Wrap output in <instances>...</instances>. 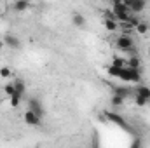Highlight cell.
<instances>
[{
  "label": "cell",
  "instance_id": "21",
  "mask_svg": "<svg viewBox=\"0 0 150 148\" xmlns=\"http://www.w3.org/2000/svg\"><path fill=\"white\" fill-rule=\"evenodd\" d=\"M11 75H12L11 68H7V66H2V68H0V77H2V78H9Z\"/></svg>",
  "mask_w": 150,
  "mask_h": 148
},
{
  "label": "cell",
  "instance_id": "17",
  "mask_svg": "<svg viewBox=\"0 0 150 148\" xmlns=\"http://www.w3.org/2000/svg\"><path fill=\"white\" fill-rule=\"evenodd\" d=\"M122 105H124V96H120V94H115V92H113L112 106H122Z\"/></svg>",
  "mask_w": 150,
  "mask_h": 148
},
{
  "label": "cell",
  "instance_id": "26",
  "mask_svg": "<svg viewBox=\"0 0 150 148\" xmlns=\"http://www.w3.org/2000/svg\"><path fill=\"white\" fill-rule=\"evenodd\" d=\"M149 52H150V47H149Z\"/></svg>",
  "mask_w": 150,
  "mask_h": 148
},
{
  "label": "cell",
  "instance_id": "1",
  "mask_svg": "<svg viewBox=\"0 0 150 148\" xmlns=\"http://www.w3.org/2000/svg\"><path fill=\"white\" fill-rule=\"evenodd\" d=\"M117 78H120V80H124V82L140 84V82H142V73H140V70H134V68H129V66H122Z\"/></svg>",
  "mask_w": 150,
  "mask_h": 148
},
{
  "label": "cell",
  "instance_id": "7",
  "mask_svg": "<svg viewBox=\"0 0 150 148\" xmlns=\"http://www.w3.org/2000/svg\"><path fill=\"white\" fill-rule=\"evenodd\" d=\"M145 5H147V0H134V2L129 5V9H131L133 14H140V12L145 9Z\"/></svg>",
  "mask_w": 150,
  "mask_h": 148
},
{
  "label": "cell",
  "instance_id": "25",
  "mask_svg": "<svg viewBox=\"0 0 150 148\" xmlns=\"http://www.w3.org/2000/svg\"><path fill=\"white\" fill-rule=\"evenodd\" d=\"M0 14H2V5H0Z\"/></svg>",
  "mask_w": 150,
  "mask_h": 148
},
{
  "label": "cell",
  "instance_id": "18",
  "mask_svg": "<svg viewBox=\"0 0 150 148\" xmlns=\"http://www.w3.org/2000/svg\"><path fill=\"white\" fill-rule=\"evenodd\" d=\"M21 98H23V96H21V94H18V92H16V94H12V96L9 98V99H11V106H12V108L19 106V103H21Z\"/></svg>",
  "mask_w": 150,
  "mask_h": 148
},
{
  "label": "cell",
  "instance_id": "5",
  "mask_svg": "<svg viewBox=\"0 0 150 148\" xmlns=\"http://www.w3.org/2000/svg\"><path fill=\"white\" fill-rule=\"evenodd\" d=\"M28 110H32V111H35V113H38L40 117L44 115V106H42V103L38 101L37 98H32V99L28 101Z\"/></svg>",
  "mask_w": 150,
  "mask_h": 148
},
{
  "label": "cell",
  "instance_id": "14",
  "mask_svg": "<svg viewBox=\"0 0 150 148\" xmlns=\"http://www.w3.org/2000/svg\"><path fill=\"white\" fill-rule=\"evenodd\" d=\"M4 92H5V96H7V98H11L12 94H16V85H14V82L5 84V85H4Z\"/></svg>",
  "mask_w": 150,
  "mask_h": 148
},
{
  "label": "cell",
  "instance_id": "13",
  "mask_svg": "<svg viewBox=\"0 0 150 148\" xmlns=\"http://www.w3.org/2000/svg\"><path fill=\"white\" fill-rule=\"evenodd\" d=\"M134 28H136V32H138L140 35H145V33L149 32V23H147V21H140Z\"/></svg>",
  "mask_w": 150,
  "mask_h": 148
},
{
  "label": "cell",
  "instance_id": "22",
  "mask_svg": "<svg viewBox=\"0 0 150 148\" xmlns=\"http://www.w3.org/2000/svg\"><path fill=\"white\" fill-rule=\"evenodd\" d=\"M129 92H131V91H129V89H124V87H117V89H115V94H120V96H124V98H126Z\"/></svg>",
  "mask_w": 150,
  "mask_h": 148
},
{
  "label": "cell",
  "instance_id": "6",
  "mask_svg": "<svg viewBox=\"0 0 150 148\" xmlns=\"http://www.w3.org/2000/svg\"><path fill=\"white\" fill-rule=\"evenodd\" d=\"M103 26L107 28V32H117V30H119V21H117L113 16H108V18L103 21Z\"/></svg>",
  "mask_w": 150,
  "mask_h": 148
},
{
  "label": "cell",
  "instance_id": "16",
  "mask_svg": "<svg viewBox=\"0 0 150 148\" xmlns=\"http://www.w3.org/2000/svg\"><path fill=\"white\" fill-rule=\"evenodd\" d=\"M126 11H131L124 2H119V4H113V14L115 12H126Z\"/></svg>",
  "mask_w": 150,
  "mask_h": 148
},
{
  "label": "cell",
  "instance_id": "3",
  "mask_svg": "<svg viewBox=\"0 0 150 148\" xmlns=\"http://www.w3.org/2000/svg\"><path fill=\"white\" fill-rule=\"evenodd\" d=\"M23 118H25V122L28 124V125H40L42 124V117L38 115V113H35V111L32 110H26L25 111V115H23Z\"/></svg>",
  "mask_w": 150,
  "mask_h": 148
},
{
  "label": "cell",
  "instance_id": "2",
  "mask_svg": "<svg viewBox=\"0 0 150 148\" xmlns=\"http://www.w3.org/2000/svg\"><path fill=\"white\" fill-rule=\"evenodd\" d=\"M115 45H117V49H120V51H129V49H133V47H134V40H133L131 35L122 33L120 37H117Z\"/></svg>",
  "mask_w": 150,
  "mask_h": 148
},
{
  "label": "cell",
  "instance_id": "12",
  "mask_svg": "<svg viewBox=\"0 0 150 148\" xmlns=\"http://www.w3.org/2000/svg\"><path fill=\"white\" fill-rule=\"evenodd\" d=\"M14 85H16V92L23 96V94H25V91H26V85H25V82H23L21 78H16V80H14Z\"/></svg>",
  "mask_w": 150,
  "mask_h": 148
},
{
  "label": "cell",
  "instance_id": "4",
  "mask_svg": "<svg viewBox=\"0 0 150 148\" xmlns=\"http://www.w3.org/2000/svg\"><path fill=\"white\" fill-rule=\"evenodd\" d=\"M4 42H5V45L9 49H19L21 47V40L16 37V35H11V33L4 37Z\"/></svg>",
  "mask_w": 150,
  "mask_h": 148
},
{
  "label": "cell",
  "instance_id": "24",
  "mask_svg": "<svg viewBox=\"0 0 150 148\" xmlns=\"http://www.w3.org/2000/svg\"><path fill=\"white\" fill-rule=\"evenodd\" d=\"M113 4H119V2H124V0H112Z\"/></svg>",
  "mask_w": 150,
  "mask_h": 148
},
{
  "label": "cell",
  "instance_id": "20",
  "mask_svg": "<svg viewBox=\"0 0 150 148\" xmlns=\"http://www.w3.org/2000/svg\"><path fill=\"white\" fill-rule=\"evenodd\" d=\"M134 103H136L138 106H145V105L149 103V99H145V98H142V96H138V94H134Z\"/></svg>",
  "mask_w": 150,
  "mask_h": 148
},
{
  "label": "cell",
  "instance_id": "19",
  "mask_svg": "<svg viewBox=\"0 0 150 148\" xmlns=\"http://www.w3.org/2000/svg\"><path fill=\"white\" fill-rule=\"evenodd\" d=\"M112 65H117V66H127V59H124V58H113L112 59Z\"/></svg>",
  "mask_w": 150,
  "mask_h": 148
},
{
  "label": "cell",
  "instance_id": "23",
  "mask_svg": "<svg viewBox=\"0 0 150 148\" xmlns=\"http://www.w3.org/2000/svg\"><path fill=\"white\" fill-rule=\"evenodd\" d=\"M4 47H5V42H4V38H0V51H2Z\"/></svg>",
  "mask_w": 150,
  "mask_h": 148
},
{
  "label": "cell",
  "instance_id": "8",
  "mask_svg": "<svg viewBox=\"0 0 150 148\" xmlns=\"http://www.w3.org/2000/svg\"><path fill=\"white\" fill-rule=\"evenodd\" d=\"M133 92L150 101V87H149V85H143V84H142V85H138V87H136V89H134Z\"/></svg>",
  "mask_w": 150,
  "mask_h": 148
},
{
  "label": "cell",
  "instance_id": "11",
  "mask_svg": "<svg viewBox=\"0 0 150 148\" xmlns=\"http://www.w3.org/2000/svg\"><path fill=\"white\" fill-rule=\"evenodd\" d=\"M127 66H129V68H134V70H140V66H142V65H140V58H138V56H131V58L127 59Z\"/></svg>",
  "mask_w": 150,
  "mask_h": 148
},
{
  "label": "cell",
  "instance_id": "15",
  "mask_svg": "<svg viewBox=\"0 0 150 148\" xmlns=\"http://www.w3.org/2000/svg\"><path fill=\"white\" fill-rule=\"evenodd\" d=\"M108 117L112 118V120L115 122V124H119L120 127H124V129H127V124L124 122V118H122V117H119V115H115V113H108Z\"/></svg>",
  "mask_w": 150,
  "mask_h": 148
},
{
  "label": "cell",
  "instance_id": "10",
  "mask_svg": "<svg viewBox=\"0 0 150 148\" xmlns=\"http://www.w3.org/2000/svg\"><path fill=\"white\" fill-rule=\"evenodd\" d=\"M72 23H74V26L82 28V26L86 25V18H84L80 12H74V16H72Z\"/></svg>",
  "mask_w": 150,
  "mask_h": 148
},
{
  "label": "cell",
  "instance_id": "9",
  "mask_svg": "<svg viewBox=\"0 0 150 148\" xmlns=\"http://www.w3.org/2000/svg\"><path fill=\"white\" fill-rule=\"evenodd\" d=\"M28 9H30V2H28V0H16V2H14V11L25 12V11H28Z\"/></svg>",
  "mask_w": 150,
  "mask_h": 148
}]
</instances>
